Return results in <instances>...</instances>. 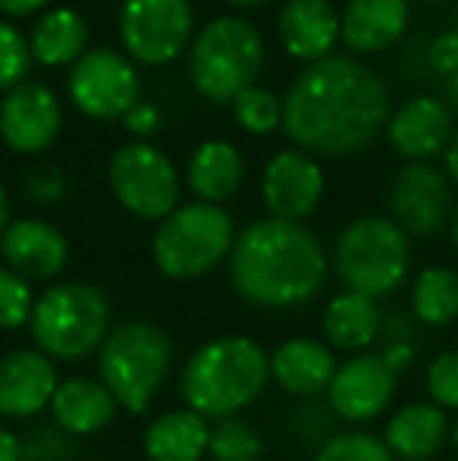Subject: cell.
<instances>
[{
  "label": "cell",
  "instance_id": "1",
  "mask_svg": "<svg viewBox=\"0 0 458 461\" xmlns=\"http://www.w3.org/2000/svg\"><path fill=\"white\" fill-rule=\"evenodd\" d=\"M390 122V95L373 69L352 57H327L301 69L283 101V129L305 154H358Z\"/></svg>",
  "mask_w": 458,
  "mask_h": 461
},
{
  "label": "cell",
  "instance_id": "45",
  "mask_svg": "<svg viewBox=\"0 0 458 461\" xmlns=\"http://www.w3.org/2000/svg\"><path fill=\"white\" fill-rule=\"evenodd\" d=\"M6 226H10V198H6V188L0 183V236L6 232Z\"/></svg>",
  "mask_w": 458,
  "mask_h": 461
},
{
  "label": "cell",
  "instance_id": "42",
  "mask_svg": "<svg viewBox=\"0 0 458 461\" xmlns=\"http://www.w3.org/2000/svg\"><path fill=\"white\" fill-rule=\"evenodd\" d=\"M44 6H48V0H0L4 16H31V13H41Z\"/></svg>",
  "mask_w": 458,
  "mask_h": 461
},
{
  "label": "cell",
  "instance_id": "12",
  "mask_svg": "<svg viewBox=\"0 0 458 461\" xmlns=\"http://www.w3.org/2000/svg\"><path fill=\"white\" fill-rule=\"evenodd\" d=\"M390 213L409 236H436L453 217V183L434 164L402 167L390 185Z\"/></svg>",
  "mask_w": 458,
  "mask_h": 461
},
{
  "label": "cell",
  "instance_id": "20",
  "mask_svg": "<svg viewBox=\"0 0 458 461\" xmlns=\"http://www.w3.org/2000/svg\"><path fill=\"white\" fill-rule=\"evenodd\" d=\"M337 355L318 339H286L270 355V376L295 399H318L337 376Z\"/></svg>",
  "mask_w": 458,
  "mask_h": 461
},
{
  "label": "cell",
  "instance_id": "6",
  "mask_svg": "<svg viewBox=\"0 0 458 461\" xmlns=\"http://www.w3.org/2000/svg\"><path fill=\"white\" fill-rule=\"evenodd\" d=\"M192 86L214 104H232L255 88L264 69V38L242 16L211 19L192 41Z\"/></svg>",
  "mask_w": 458,
  "mask_h": 461
},
{
  "label": "cell",
  "instance_id": "30",
  "mask_svg": "<svg viewBox=\"0 0 458 461\" xmlns=\"http://www.w3.org/2000/svg\"><path fill=\"white\" fill-rule=\"evenodd\" d=\"M232 113H236L238 126L251 135H267L276 126H283V104L261 86L238 95L232 101Z\"/></svg>",
  "mask_w": 458,
  "mask_h": 461
},
{
  "label": "cell",
  "instance_id": "21",
  "mask_svg": "<svg viewBox=\"0 0 458 461\" xmlns=\"http://www.w3.org/2000/svg\"><path fill=\"white\" fill-rule=\"evenodd\" d=\"M453 437V427L443 408L434 402H409L386 420L383 443L386 449L402 461L434 458Z\"/></svg>",
  "mask_w": 458,
  "mask_h": 461
},
{
  "label": "cell",
  "instance_id": "22",
  "mask_svg": "<svg viewBox=\"0 0 458 461\" xmlns=\"http://www.w3.org/2000/svg\"><path fill=\"white\" fill-rule=\"evenodd\" d=\"M116 408L120 405L101 380L69 376V380H60L54 399H50V418L69 437H92L111 424Z\"/></svg>",
  "mask_w": 458,
  "mask_h": 461
},
{
  "label": "cell",
  "instance_id": "2",
  "mask_svg": "<svg viewBox=\"0 0 458 461\" xmlns=\"http://www.w3.org/2000/svg\"><path fill=\"white\" fill-rule=\"evenodd\" d=\"M327 255L305 223L257 220L236 236L229 279L242 302L255 308H295L324 289Z\"/></svg>",
  "mask_w": 458,
  "mask_h": 461
},
{
  "label": "cell",
  "instance_id": "14",
  "mask_svg": "<svg viewBox=\"0 0 458 461\" xmlns=\"http://www.w3.org/2000/svg\"><path fill=\"white\" fill-rule=\"evenodd\" d=\"M63 126V107L41 82H22L0 97V139L16 154H41Z\"/></svg>",
  "mask_w": 458,
  "mask_h": 461
},
{
  "label": "cell",
  "instance_id": "32",
  "mask_svg": "<svg viewBox=\"0 0 458 461\" xmlns=\"http://www.w3.org/2000/svg\"><path fill=\"white\" fill-rule=\"evenodd\" d=\"M35 295L29 279L13 274L10 267H0V330H19L31 321Z\"/></svg>",
  "mask_w": 458,
  "mask_h": 461
},
{
  "label": "cell",
  "instance_id": "28",
  "mask_svg": "<svg viewBox=\"0 0 458 461\" xmlns=\"http://www.w3.org/2000/svg\"><path fill=\"white\" fill-rule=\"evenodd\" d=\"M411 314L424 327H453L458 321V270L443 264L424 267L411 285Z\"/></svg>",
  "mask_w": 458,
  "mask_h": 461
},
{
  "label": "cell",
  "instance_id": "51",
  "mask_svg": "<svg viewBox=\"0 0 458 461\" xmlns=\"http://www.w3.org/2000/svg\"><path fill=\"white\" fill-rule=\"evenodd\" d=\"M455 29H458V25H455Z\"/></svg>",
  "mask_w": 458,
  "mask_h": 461
},
{
  "label": "cell",
  "instance_id": "35",
  "mask_svg": "<svg viewBox=\"0 0 458 461\" xmlns=\"http://www.w3.org/2000/svg\"><path fill=\"white\" fill-rule=\"evenodd\" d=\"M337 411L330 408V402H318V399H308L299 411L292 414V427H295V437H301V443H314V446H324L337 437Z\"/></svg>",
  "mask_w": 458,
  "mask_h": 461
},
{
  "label": "cell",
  "instance_id": "43",
  "mask_svg": "<svg viewBox=\"0 0 458 461\" xmlns=\"http://www.w3.org/2000/svg\"><path fill=\"white\" fill-rule=\"evenodd\" d=\"M0 461H22V439L0 427Z\"/></svg>",
  "mask_w": 458,
  "mask_h": 461
},
{
  "label": "cell",
  "instance_id": "9",
  "mask_svg": "<svg viewBox=\"0 0 458 461\" xmlns=\"http://www.w3.org/2000/svg\"><path fill=\"white\" fill-rule=\"evenodd\" d=\"M111 188L122 207L141 220H166L179 201V173L160 148L148 141L120 145L107 167Z\"/></svg>",
  "mask_w": 458,
  "mask_h": 461
},
{
  "label": "cell",
  "instance_id": "16",
  "mask_svg": "<svg viewBox=\"0 0 458 461\" xmlns=\"http://www.w3.org/2000/svg\"><path fill=\"white\" fill-rule=\"evenodd\" d=\"M453 110L440 97H411L386 122V139L392 151L411 164H430V158L446 154L453 141Z\"/></svg>",
  "mask_w": 458,
  "mask_h": 461
},
{
  "label": "cell",
  "instance_id": "3",
  "mask_svg": "<svg viewBox=\"0 0 458 461\" xmlns=\"http://www.w3.org/2000/svg\"><path fill=\"white\" fill-rule=\"evenodd\" d=\"M270 380V355L248 336L211 339L185 361L179 389L185 408L202 418H232L261 395Z\"/></svg>",
  "mask_w": 458,
  "mask_h": 461
},
{
  "label": "cell",
  "instance_id": "39",
  "mask_svg": "<svg viewBox=\"0 0 458 461\" xmlns=\"http://www.w3.org/2000/svg\"><path fill=\"white\" fill-rule=\"evenodd\" d=\"M122 126H126L135 139H151V135L160 129V110L154 107V104L139 101L126 116H122Z\"/></svg>",
  "mask_w": 458,
  "mask_h": 461
},
{
  "label": "cell",
  "instance_id": "48",
  "mask_svg": "<svg viewBox=\"0 0 458 461\" xmlns=\"http://www.w3.org/2000/svg\"><path fill=\"white\" fill-rule=\"evenodd\" d=\"M453 242H455V251H458V213L453 217Z\"/></svg>",
  "mask_w": 458,
  "mask_h": 461
},
{
  "label": "cell",
  "instance_id": "46",
  "mask_svg": "<svg viewBox=\"0 0 458 461\" xmlns=\"http://www.w3.org/2000/svg\"><path fill=\"white\" fill-rule=\"evenodd\" d=\"M446 95H449V104H453V110H458V73H455V76H449Z\"/></svg>",
  "mask_w": 458,
  "mask_h": 461
},
{
  "label": "cell",
  "instance_id": "13",
  "mask_svg": "<svg viewBox=\"0 0 458 461\" xmlns=\"http://www.w3.org/2000/svg\"><path fill=\"white\" fill-rule=\"evenodd\" d=\"M399 389V374L383 361L380 352H361L337 367L327 402L339 420L367 424L392 405Z\"/></svg>",
  "mask_w": 458,
  "mask_h": 461
},
{
  "label": "cell",
  "instance_id": "24",
  "mask_svg": "<svg viewBox=\"0 0 458 461\" xmlns=\"http://www.w3.org/2000/svg\"><path fill=\"white\" fill-rule=\"evenodd\" d=\"M324 336L327 346L337 348V352L361 355L380 339V330H383V314L377 308V298H367L361 292H339L330 298L324 311Z\"/></svg>",
  "mask_w": 458,
  "mask_h": 461
},
{
  "label": "cell",
  "instance_id": "50",
  "mask_svg": "<svg viewBox=\"0 0 458 461\" xmlns=\"http://www.w3.org/2000/svg\"><path fill=\"white\" fill-rule=\"evenodd\" d=\"M427 461H434V458H427Z\"/></svg>",
  "mask_w": 458,
  "mask_h": 461
},
{
  "label": "cell",
  "instance_id": "33",
  "mask_svg": "<svg viewBox=\"0 0 458 461\" xmlns=\"http://www.w3.org/2000/svg\"><path fill=\"white\" fill-rule=\"evenodd\" d=\"M29 63H31V50L29 41L22 38V32L0 19V95L22 86L25 73H29Z\"/></svg>",
  "mask_w": 458,
  "mask_h": 461
},
{
  "label": "cell",
  "instance_id": "36",
  "mask_svg": "<svg viewBox=\"0 0 458 461\" xmlns=\"http://www.w3.org/2000/svg\"><path fill=\"white\" fill-rule=\"evenodd\" d=\"M73 437L57 424H41L22 439V461H73Z\"/></svg>",
  "mask_w": 458,
  "mask_h": 461
},
{
  "label": "cell",
  "instance_id": "8",
  "mask_svg": "<svg viewBox=\"0 0 458 461\" xmlns=\"http://www.w3.org/2000/svg\"><path fill=\"white\" fill-rule=\"evenodd\" d=\"M333 261H337V276L348 292L383 298L409 276V232L399 230L390 217H361L343 230Z\"/></svg>",
  "mask_w": 458,
  "mask_h": 461
},
{
  "label": "cell",
  "instance_id": "38",
  "mask_svg": "<svg viewBox=\"0 0 458 461\" xmlns=\"http://www.w3.org/2000/svg\"><path fill=\"white\" fill-rule=\"evenodd\" d=\"M427 60H430V67L443 76L458 73V29L443 32V35H436L434 41H430Z\"/></svg>",
  "mask_w": 458,
  "mask_h": 461
},
{
  "label": "cell",
  "instance_id": "23",
  "mask_svg": "<svg viewBox=\"0 0 458 461\" xmlns=\"http://www.w3.org/2000/svg\"><path fill=\"white\" fill-rule=\"evenodd\" d=\"M409 13V0H348L343 44L355 54H380L405 35Z\"/></svg>",
  "mask_w": 458,
  "mask_h": 461
},
{
  "label": "cell",
  "instance_id": "26",
  "mask_svg": "<svg viewBox=\"0 0 458 461\" xmlns=\"http://www.w3.org/2000/svg\"><path fill=\"white\" fill-rule=\"evenodd\" d=\"M189 188L204 204H223L245 183V160L236 145L223 139H211L195 148L189 158Z\"/></svg>",
  "mask_w": 458,
  "mask_h": 461
},
{
  "label": "cell",
  "instance_id": "5",
  "mask_svg": "<svg viewBox=\"0 0 458 461\" xmlns=\"http://www.w3.org/2000/svg\"><path fill=\"white\" fill-rule=\"evenodd\" d=\"M173 367V342L157 323L129 321L111 330L98 352V380L116 405L145 414Z\"/></svg>",
  "mask_w": 458,
  "mask_h": 461
},
{
  "label": "cell",
  "instance_id": "4",
  "mask_svg": "<svg viewBox=\"0 0 458 461\" xmlns=\"http://www.w3.org/2000/svg\"><path fill=\"white\" fill-rule=\"evenodd\" d=\"M31 339L50 361H85L111 336V302L92 283L69 279L35 298Z\"/></svg>",
  "mask_w": 458,
  "mask_h": 461
},
{
  "label": "cell",
  "instance_id": "29",
  "mask_svg": "<svg viewBox=\"0 0 458 461\" xmlns=\"http://www.w3.org/2000/svg\"><path fill=\"white\" fill-rule=\"evenodd\" d=\"M208 452L214 461H257L264 456V439L255 424L232 414L211 427Z\"/></svg>",
  "mask_w": 458,
  "mask_h": 461
},
{
  "label": "cell",
  "instance_id": "15",
  "mask_svg": "<svg viewBox=\"0 0 458 461\" xmlns=\"http://www.w3.org/2000/svg\"><path fill=\"white\" fill-rule=\"evenodd\" d=\"M324 188L327 179L320 164L299 148L276 154L261 179V194L270 217L289 220V223H301L305 217H311L324 198Z\"/></svg>",
  "mask_w": 458,
  "mask_h": 461
},
{
  "label": "cell",
  "instance_id": "17",
  "mask_svg": "<svg viewBox=\"0 0 458 461\" xmlns=\"http://www.w3.org/2000/svg\"><path fill=\"white\" fill-rule=\"evenodd\" d=\"M60 376L54 361L38 348H13L0 358V414L4 418H35L50 408Z\"/></svg>",
  "mask_w": 458,
  "mask_h": 461
},
{
  "label": "cell",
  "instance_id": "37",
  "mask_svg": "<svg viewBox=\"0 0 458 461\" xmlns=\"http://www.w3.org/2000/svg\"><path fill=\"white\" fill-rule=\"evenodd\" d=\"M25 192H29V198L35 201V204H57V201H63V194H67V179H63V173L54 170V167L35 170L29 176V183H25Z\"/></svg>",
  "mask_w": 458,
  "mask_h": 461
},
{
  "label": "cell",
  "instance_id": "18",
  "mask_svg": "<svg viewBox=\"0 0 458 461\" xmlns=\"http://www.w3.org/2000/svg\"><path fill=\"white\" fill-rule=\"evenodd\" d=\"M276 29L286 54L305 60L308 67L333 57L330 50L343 41V16L330 0H286Z\"/></svg>",
  "mask_w": 458,
  "mask_h": 461
},
{
  "label": "cell",
  "instance_id": "47",
  "mask_svg": "<svg viewBox=\"0 0 458 461\" xmlns=\"http://www.w3.org/2000/svg\"><path fill=\"white\" fill-rule=\"evenodd\" d=\"M227 4L229 6H242V10H245V6H261V4H267V0H227Z\"/></svg>",
  "mask_w": 458,
  "mask_h": 461
},
{
  "label": "cell",
  "instance_id": "27",
  "mask_svg": "<svg viewBox=\"0 0 458 461\" xmlns=\"http://www.w3.org/2000/svg\"><path fill=\"white\" fill-rule=\"evenodd\" d=\"M88 44V25L69 6H54V10L41 13L31 29L29 50L41 67H73Z\"/></svg>",
  "mask_w": 458,
  "mask_h": 461
},
{
  "label": "cell",
  "instance_id": "41",
  "mask_svg": "<svg viewBox=\"0 0 458 461\" xmlns=\"http://www.w3.org/2000/svg\"><path fill=\"white\" fill-rule=\"evenodd\" d=\"M380 336H383L386 342H411V336H415V323L402 314H390V317H383V330H380Z\"/></svg>",
  "mask_w": 458,
  "mask_h": 461
},
{
  "label": "cell",
  "instance_id": "19",
  "mask_svg": "<svg viewBox=\"0 0 458 461\" xmlns=\"http://www.w3.org/2000/svg\"><path fill=\"white\" fill-rule=\"evenodd\" d=\"M0 251L22 279H54L69 261V242L48 220H16L0 236Z\"/></svg>",
  "mask_w": 458,
  "mask_h": 461
},
{
  "label": "cell",
  "instance_id": "31",
  "mask_svg": "<svg viewBox=\"0 0 458 461\" xmlns=\"http://www.w3.org/2000/svg\"><path fill=\"white\" fill-rule=\"evenodd\" d=\"M314 461H396L386 443L373 433L364 430H346L337 433L330 443H324L318 449Z\"/></svg>",
  "mask_w": 458,
  "mask_h": 461
},
{
  "label": "cell",
  "instance_id": "11",
  "mask_svg": "<svg viewBox=\"0 0 458 461\" xmlns=\"http://www.w3.org/2000/svg\"><path fill=\"white\" fill-rule=\"evenodd\" d=\"M69 97L76 110L92 120H122L139 104L141 82L132 63L107 48L85 50L69 73Z\"/></svg>",
  "mask_w": 458,
  "mask_h": 461
},
{
  "label": "cell",
  "instance_id": "44",
  "mask_svg": "<svg viewBox=\"0 0 458 461\" xmlns=\"http://www.w3.org/2000/svg\"><path fill=\"white\" fill-rule=\"evenodd\" d=\"M446 176H449V183L458 185V132L453 135V141H449V148H446Z\"/></svg>",
  "mask_w": 458,
  "mask_h": 461
},
{
  "label": "cell",
  "instance_id": "34",
  "mask_svg": "<svg viewBox=\"0 0 458 461\" xmlns=\"http://www.w3.org/2000/svg\"><path fill=\"white\" fill-rule=\"evenodd\" d=\"M424 389L436 408L458 411V348L440 352L430 361L427 374H424Z\"/></svg>",
  "mask_w": 458,
  "mask_h": 461
},
{
  "label": "cell",
  "instance_id": "40",
  "mask_svg": "<svg viewBox=\"0 0 458 461\" xmlns=\"http://www.w3.org/2000/svg\"><path fill=\"white\" fill-rule=\"evenodd\" d=\"M383 361L390 365L396 374H402V370H409L411 365H415V342H386L383 346Z\"/></svg>",
  "mask_w": 458,
  "mask_h": 461
},
{
  "label": "cell",
  "instance_id": "49",
  "mask_svg": "<svg viewBox=\"0 0 458 461\" xmlns=\"http://www.w3.org/2000/svg\"><path fill=\"white\" fill-rule=\"evenodd\" d=\"M449 439H453V446H455V452H458V420L453 424V437H449Z\"/></svg>",
  "mask_w": 458,
  "mask_h": 461
},
{
  "label": "cell",
  "instance_id": "10",
  "mask_svg": "<svg viewBox=\"0 0 458 461\" xmlns=\"http://www.w3.org/2000/svg\"><path fill=\"white\" fill-rule=\"evenodd\" d=\"M192 32L195 16L189 0H122L120 38L139 63H173L192 44Z\"/></svg>",
  "mask_w": 458,
  "mask_h": 461
},
{
  "label": "cell",
  "instance_id": "7",
  "mask_svg": "<svg viewBox=\"0 0 458 461\" xmlns=\"http://www.w3.org/2000/svg\"><path fill=\"white\" fill-rule=\"evenodd\" d=\"M236 245V226L220 204L192 201L160 220L154 232V264L170 279H198L220 267Z\"/></svg>",
  "mask_w": 458,
  "mask_h": 461
},
{
  "label": "cell",
  "instance_id": "25",
  "mask_svg": "<svg viewBox=\"0 0 458 461\" xmlns=\"http://www.w3.org/2000/svg\"><path fill=\"white\" fill-rule=\"evenodd\" d=\"M211 443V424L192 408H173L145 430V456L151 461H202Z\"/></svg>",
  "mask_w": 458,
  "mask_h": 461
}]
</instances>
